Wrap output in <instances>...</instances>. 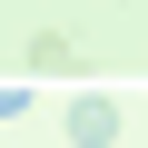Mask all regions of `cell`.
Here are the masks:
<instances>
[{"label":"cell","instance_id":"obj_2","mask_svg":"<svg viewBox=\"0 0 148 148\" xmlns=\"http://www.w3.org/2000/svg\"><path fill=\"white\" fill-rule=\"evenodd\" d=\"M30 109H40V99H30L20 79H0V128H10V119H30Z\"/></svg>","mask_w":148,"mask_h":148},{"label":"cell","instance_id":"obj_1","mask_svg":"<svg viewBox=\"0 0 148 148\" xmlns=\"http://www.w3.org/2000/svg\"><path fill=\"white\" fill-rule=\"evenodd\" d=\"M119 128H128V109H119L109 89H79V99L59 109V138H69V148H119Z\"/></svg>","mask_w":148,"mask_h":148}]
</instances>
